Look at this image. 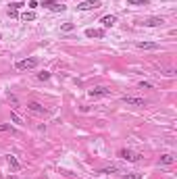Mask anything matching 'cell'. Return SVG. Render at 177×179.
Masks as SVG:
<instances>
[{
	"label": "cell",
	"instance_id": "cell-1",
	"mask_svg": "<svg viewBox=\"0 0 177 179\" xmlns=\"http://www.w3.org/2000/svg\"><path fill=\"white\" fill-rule=\"evenodd\" d=\"M38 58L36 56H31V58H23V60H19L15 67H17V71H31V69H36L38 67Z\"/></svg>",
	"mask_w": 177,
	"mask_h": 179
},
{
	"label": "cell",
	"instance_id": "cell-2",
	"mask_svg": "<svg viewBox=\"0 0 177 179\" xmlns=\"http://www.w3.org/2000/svg\"><path fill=\"white\" fill-rule=\"evenodd\" d=\"M117 156L123 158V160H127V163H137V160H140V154H135V152L129 150V148H121V150L117 152Z\"/></svg>",
	"mask_w": 177,
	"mask_h": 179
},
{
	"label": "cell",
	"instance_id": "cell-3",
	"mask_svg": "<svg viewBox=\"0 0 177 179\" xmlns=\"http://www.w3.org/2000/svg\"><path fill=\"white\" fill-rule=\"evenodd\" d=\"M88 94L92 96V98H100V96H111V94H113V90L106 88V86H96V88L90 90Z\"/></svg>",
	"mask_w": 177,
	"mask_h": 179
},
{
	"label": "cell",
	"instance_id": "cell-4",
	"mask_svg": "<svg viewBox=\"0 0 177 179\" xmlns=\"http://www.w3.org/2000/svg\"><path fill=\"white\" fill-rule=\"evenodd\" d=\"M121 100H123L125 104L137 106V108H144V106H146V100H144V98H135V96H121Z\"/></svg>",
	"mask_w": 177,
	"mask_h": 179
},
{
	"label": "cell",
	"instance_id": "cell-5",
	"mask_svg": "<svg viewBox=\"0 0 177 179\" xmlns=\"http://www.w3.org/2000/svg\"><path fill=\"white\" fill-rule=\"evenodd\" d=\"M42 6H44V8H48V10H52V13H63V10L67 8L65 4H60V2H54V0H46Z\"/></svg>",
	"mask_w": 177,
	"mask_h": 179
},
{
	"label": "cell",
	"instance_id": "cell-6",
	"mask_svg": "<svg viewBox=\"0 0 177 179\" xmlns=\"http://www.w3.org/2000/svg\"><path fill=\"white\" fill-rule=\"evenodd\" d=\"M100 6H102V2H100V0H86V2L77 4V8H79V10H94V8H100Z\"/></svg>",
	"mask_w": 177,
	"mask_h": 179
},
{
	"label": "cell",
	"instance_id": "cell-7",
	"mask_svg": "<svg viewBox=\"0 0 177 179\" xmlns=\"http://www.w3.org/2000/svg\"><path fill=\"white\" fill-rule=\"evenodd\" d=\"M163 23H165L163 17H148L146 21H142V25H146V27H158V25H163Z\"/></svg>",
	"mask_w": 177,
	"mask_h": 179
},
{
	"label": "cell",
	"instance_id": "cell-8",
	"mask_svg": "<svg viewBox=\"0 0 177 179\" xmlns=\"http://www.w3.org/2000/svg\"><path fill=\"white\" fill-rule=\"evenodd\" d=\"M27 108H29V110H34V113H38V115H46V113H48L40 102H29V104H27Z\"/></svg>",
	"mask_w": 177,
	"mask_h": 179
},
{
	"label": "cell",
	"instance_id": "cell-9",
	"mask_svg": "<svg viewBox=\"0 0 177 179\" xmlns=\"http://www.w3.org/2000/svg\"><path fill=\"white\" fill-rule=\"evenodd\" d=\"M115 21H117V17H115V15H104V17L100 19V23H102L104 27H113V25H115Z\"/></svg>",
	"mask_w": 177,
	"mask_h": 179
},
{
	"label": "cell",
	"instance_id": "cell-10",
	"mask_svg": "<svg viewBox=\"0 0 177 179\" xmlns=\"http://www.w3.org/2000/svg\"><path fill=\"white\" fill-rule=\"evenodd\" d=\"M6 160H8V167H10L13 171H19V169H21V163H19L13 154H8V156H6Z\"/></svg>",
	"mask_w": 177,
	"mask_h": 179
},
{
	"label": "cell",
	"instance_id": "cell-11",
	"mask_svg": "<svg viewBox=\"0 0 177 179\" xmlns=\"http://www.w3.org/2000/svg\"><path fill=\"white\" fill-rule=\"evenodd\" d=\"M137 48H142V50H156L158 48V44L156 42H137Z\"/></svg>",
	"mask_w": 177,
	"mask_h": 179
},
{
	"label": "cell",
	"instance_id": "cell-12",
	"mask_svg": "<svg viewBox=\"0 0 177 179\" xmlns=\"http://www.w3.org/2000/svg\"><path fill=\"white\" fill-rule=\"evenodd\" d=\"M88 38H104V29H86Z\"/></svg>",
	"mask_w": 177,
	"mask_h": 179
},
{
	"label": "cell",
	"instance_id": "cell-13",
	"mask_svg": "<svg viewBox=\"0 0 177 179\" xmlns=\"http://www.w3.org/2000/svg\"><path fill=\"white\" fill-rule=\"evenodd\" d=\"M21 21H36V10H25L23 15H19Z\"/></svg>",
	"mask_w": 177,
	"mask_h": 179
},
{
	"label": "cell",
	"instance_id": "cell-14",
	"mask_svg": "<svg viewBox=\"0 0 177 179\" xmlns=\"http://www.w3.org/2000/svg\"><path fill=\"white\" fill-rule=\"evenodd\" d=\"M158 163H161V165H173V163H175V156H173V154H163Z\"/></svg>",
	"mask_w": 177,
	"mask_h": 179
},
{
	"label": "cell",
	"instance_id": "cell-15",
	"mask_svg": "<svg viewBox=\"0 0 177 179\" xmlns=\"http://www.w3.org/2000/svg\"><path fill=\"white\" fill-rule=\"evenodd\" d=\"M0 131H6V134H17V129L8 123H0Z\"/></svg>",
	"mask_w": 177,
	"mask_h": 179
},
{
	"label": "cell",
	"instance_id": "cell-16",
	"mask_svg": "<svg viewBox=\"0 0 177 179\" xmlns=\"http://www.w3.org/2000/svg\"><path fill=\"white\" fill-rule=\"evenodd\" d=\"M127 4H129V6H146L148 0H127Z\"/></svg>",
	"mask_w": 177,
	"mask_h": 179
},
{
	"label": "cell",
	"instance_id": "cell-17",
	"mask_svg": "<svg viewBox=\"0 0 177 179\" xmlns=\"http://www.w3.org/2000/svg\"><path fill=\"white\" fill-rule=\"evenodd\" d=\"M6 13H8V17H10V19H17V17H19L17 8H13V6H8V8H6Z\"/></svg>",
	"mask_w": 177,
	"mask_h": 179
},
{
	"label": "cell",
	"instance_id": "cell-18",
	"mask_svg": "<svg viewBox=\"0 0 177 179\" xmlns=\"http://www.w3.org/2000/svg\"><path fill=\"white\" fill-rule=\"evenodd\" d=\"M10 119H13V123H17V125H23V119H21L17 113H10Z\"/></svg>",
	"mask_w": 177,
	"mask_h": 179
},
{
	"label": "cell",
	"instance_id": "cell-19",
	"mask_svg": "<svg viewBox=\"0 0 177 179\" xmlns=\"http://www.w3.org/2000/svg\"><path fill=\"white\" fill-rule=\"evenodd\" d=\"M38 79H40V81H46V79H50V73H48V71H42V73H38Z\"/></svg>",
	"mask_w": 177,
	"mask_h": 179
},
{
	"label": "cell",
	"instance_id": "cell-20",
	"mask_svg": "<svg viewBox=\"0 0 177 179\" xmlns=\"http://www.w3.org/2000/svg\"><path fill=\"white\" fill-rule=\"evenodd\" d=\"M60 29H63V31H73V29H75V25H73V23H63V27H60Z\"/></svg>",
	"mask_w": 177,
	"mask_h": 179
},
{
	"label": "cell",
	"instance_id": "cell-21",
	"mask_svg": "<svg viewBox=\"0 0 177 179\" xmlns=\"http://www.w3.org/2000/svg\"><path fill=\"white\" fill-rule=\"evenodd\" d=\"M140 90H152V84H148V81H140Z\"/></svg>",
	"mask_w": 177,
	"mask_h": 179
},
{
	"label": "cell",
	"instance_id": "cell-22",
	"mask_svg": "<svg viewBox=\"0 0 177 179\" xmlns=\"http://www.w3.org/2000/svg\"><path fill=\"white\" fill-rule=\"evenodd\" d=\"M100 173H119V169L117 167H108V169H102Z\"/></svg>",
	"mask_w": 177,
	"mask_h": 179
},
{
	"label": "cell",
	"instance_id": "cell-23",
	"mask_svg": "<svg viewBox=\"0 0 177 179\" xmlns=\"http://www.w3.org/2000/svg\"><path fill=\"white\" fill-rule=\"evenodd\" d=\"M8 6H13V8H17V10H19V8H21V6H23V4H21V2H10V4H8Z\"/></svg>",
	"mask_w": 177,
	"mask_h": 179
},
{
	"label": "cell",
	"instance_id": "cell-24",
	"mask_svg": "<svg viewBox=\"0 0 177 179\" xmlns=\"http://www.w3.org/2000/svg\"><path fill=\"white\" fill-rule=\"evenodd\" d=\"M36 6H38V2H36V0H29V10H34Z\"/></svg>",
	"mask_w": 177,
	"mask_h": 179
},
{
	"label": "cell",
	"instance_id": "cell-25",
	"mask_svg": "<svg viewBox=\"0 0 177 179\" xmlns=\"http://www.w3.org/2000/svg\"><path fill=\"white\" fill-rule=\"evenodd\" d=\"M8 179H17V177H8Z\"/></svg>",
	"mask_w": 177,
	"mask_h": 179
}]
</instances>
